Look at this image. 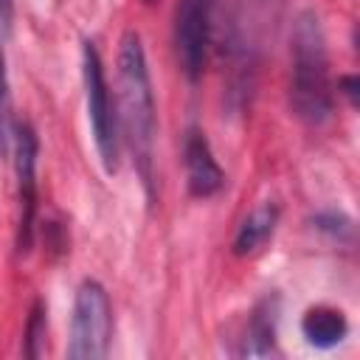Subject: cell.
Instances as JSON below:
<instances>
[{"label":"cell","instance_id":"6da1fadb","mask_svg":"<svg viewBox=\"0 0 360 360\" xmlns=\"http://www.w3.org/2000/svg\"><path fill=\"white\" fill-rule=\"evenodd\" d=\"M118 124L124 127V135L132 146L143 186H152L158 112H155L146 53L138 31H127L118 45Z\"/></svg>","mask_w":360,"mask_h":360},{"label":"cell","instance_id":"7a4b0ae2","mask_svg":"<svg viewBox=\"0 0 360 360\" xmlns=\"http://www.w3.org/2000/svg\"><path fill=\"white\" fill-rule=\"evenodd\" d=\"M292 73H290V107L292 112L318 127L332 115V79H329V56L326 37L315 11L298 14L292 25Z\"/></svg>","mask_w":360,"mask_h":360},{"label":"cell","instance_id":"3957f363","mask_svg":"<svg viewBox=\"0 0 360 360\" xmlns=\"http://www.w3.org/2000/svg\"><path fill=\"white\" fill-rule=\"evenodd\" d=\"M82 82H84V101H87V118L96 141L98 160L107 174L118 169V112L110 96V84L104 76L101 56L93 42H84L82 48Z\"/></svg>","mask_w":360,"mask_h":360},{"label":"cell","instance_id":"277c9868","mask_svg":"<svg viewBox=\"0 0 360 360\" xmlns=\"http://www.w3.org/2000/svg\"><path fill=\"white\" fill-rule=\"evenodd\" d=\"M110 338H112L110 295L98 281L87 278L79 284L76 298H73L68 357L70 360H101L110 349Z\"/></svg>","mask_w":360,"mask_h":360},{"label":"cell","instance_id":"5b68a950","mask_svg":"<svg viewBox=\"0 0 360 360\" xmlns=\"http://www.w3.org/2000/svg\"><path fill=\"white\" fill-rule=\"evenodd\" d=\"M214 0H180L174 11V51L180 70L194 82L202 76L211 45Z\"/></svg>","mask_w":360,"mask_h":360},{"label":"cell","instance_id":"8992f818","mask_svg":"<svg viewBox=\"0 0 360 360\" xmlns=\"http://www.w3.org/2000/svg\"><path fill=\"white\" fill-rule=\"evenodd\" d=\"M14 169H17V248H31L34 214H37V135L28 124L14 127Z\"/></svg>","mask_w":360,"mask_h":360},{"label":"cell","instance_id":"52a82bcc","mask_svg":"<svg viewBox=\"0 0 360 360\" xmlns=\"http://www.w3.org/2000/svg\"><path fill=\"white\" fill-rule=\"evenodd\" d=\"M183 160H186L188 191H191L194 197H214V194L222 188L225 174H222L219 163L214 160V152H211L208 138L202 135V129L191 127V129L186 132Z\"/></svg>","mask_w":360,"mask_h":360},{"label":"cell","instance_id":"ba28073f","mask_svg":"<svg viewBox=\"0 0 360 360\" xmlns=\"http://www.w3.org/2000/svg\"><path fill=\"white\" fill-rule=\"evenodd\" d=\"M276 321H278V298L270 295L253 307L248 315V326L242 332L239 354L245 357H264L276 352Z\"/></svg>","mask_w":360,"mask_h":360},{"label":"cell","instance_id":"9c48e42d","mask_svg":"<svg viewBox=\"0 0 360 360\" xmlns=\"http://www.w3.org/2000/svg\"><path fill=\"white\" fill-rule=\"evenodd\" d=\"M276 225H278V208H276V202H262V205H256V208L242 219V225L236 228L233 253H236V256H253V253H259V250L273 239Z\"/></svg>","mask_w":360,"mask_h":360},{"label":"cell","instance_id":"30bf717a","mask_svg":"<svg viewBox=\"0 0 360 360\" xmlns=\"http://www.w3.org/2000/svg\"><path fill=\"white\" fill-rule=\"evenodd\" d=\"M349 332V321L335 307H312L301 318V335L315 349H332L338 346Z\"/></svg>","mask_w":360,"mask_h":360},{"label":"cell","instance_id":"8fae6325","mask_svg":"<svg viewBox=\"0 0 360 360\" xmlns=\"http://www.w3.org/2000/svg\"><path fill=\"white\" fill-rule=\"evenodd\" d=\"M315 228L323 231V233H329V236L338 239V242H346V239H352V233H354L352 219L343 217V214H338V211L318 214V217H315Z\"/></svg>","mask_w":360,"mask_h":360},{"label":"cell","instance_id":"7c38bea8","mask_svg":"<svg viewBox=\"0 0 360 360\" xmlns=\"http://www.w3.org/2000/svg\"><path fill=\"white\" fill-rule=\"evenodd\" d=\"M8 135V73H6V53L0 45V149H6Z\"/></svg>","mask_w":360,"mask_h":360},{"label":"cell","instance_id":"4fadbf2b","mask_svg":"<svg viewBox=\"0 0 360 360\" xmlns=\"http://www.w3.org/2000/svg\"><path fill=\"white\" fill-rule=\"evenodd\" d=\"M340 87H343V96L354 104V101H357V79H354V76H343V79H340Z\"/></svg>","mask_w":360,"mask_h":360},{"label":"cell","instance_id":"5bb4252c","mask_svg":"<svg viewBox=\"0 0 360 360\" xmlns=\"http://www.w3.org/2000/svg\"><path fill=\"white\" fill-rule=\"evenodd\" d=\"M8 20H11V0H0V22L8 25Z\"/></svg>","mask_w":360,"mask_h":360},{"label":"cell","instance_id":"9a60e30c","mask_svg":"<svg viewBox=\"0 0 360 360\" xmlns=\"http://www.w3.org/2000/svg\"><path fill=\"white\" fill-rule=\"evenodd\" d=\"M146 3H155V0H146Z\"/></svg>","mask_w":360,"mask_h":360}]
</instances>
